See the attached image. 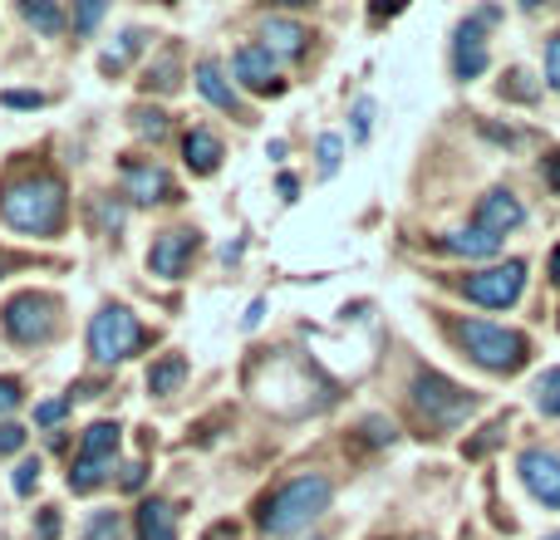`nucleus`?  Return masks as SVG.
<instances>
[{
	"mask_svg": "<svg viewBox=\"0 0 560 540\" xmlns=\"http://www.w3.org/2000/svg\"><path fill=\"white\" fill-rule=\"evenodd\" d=\"M0 216L5 226L25 236H55L65 226V183L55 173H30L0 192Z\"/></svg>",
	"mask_w": 560,
	"mask_h": 540,
	"instance_id": "obj_1",
	"label": "nucleus"
},
{
	"mask_svg": "<svg viewBox=\"0 0 560 540\" xmlns=\"http://www.w3.org/2000/svg\"><path fill=\"white\" fill-rule=\"evenodd\" d=\"M329 496H335L329 477H295V482H285L276 496H266L261 531L266 536H295V531H305V526L329 506Z\"/></svg>",
	"mask_w": 560,
	"mask_h": 540,
	"instance_id": "obj_2",
	"label": "nucleus"
},
{
	"mask_svg": "<svg viewBox=\"0 0 560 540\" xmlns=\"http://www.w3.org/2000/svg\"><path fill=\"white\" fill-rule=\"evenodd\" d=\"M453 334H457V344L467 349V359H477V364L492 368V374H512V368H522L526 354H532L526 334H516V329H506V325H492V319H457Z\"/></svg>",
	"mask_w": 560,
	"mask_h": 540,
	"instance_id": "obj_3",
	"label": "nucleus"
},
{
	"mask_svg": "<svg viewBox=\"0 0 560 540\" xmlns=\"http://www.w3.org/2000/svg\"><path fill=\"white\" fill-rule=\"evenodd\" d=\"M413 408L428 418V427H438V433H447V427H463L467 418H472L477 398L467 394L463 384H453V378L443 374H418L413 378Z\"/></svg>",
	"mask_w": 560,
	"mask_h": 540,
	"instance_id": "obj_4",
	"label": "nucleus"
},
{
	"mask_svg": "<svg viewBox=\"0 0 560 540\" xmlns=\"http://www.w3.org/2000/svg\"><path fill=\"white\" fill-rule=\"evenodd\" d=\"M143 344H148L143 325H138L133 309H124V305H104L94 315V325H89V354H94L98 364H124V359L138 354Z\"/></svg>",
	"mask_w": 560,
	"mask_h": 540,
	"instance_id": "obj_5",
	"label": "nucleus"
},
{
	"mask_svg": "<svg viewBox=\"0 0 560 540\" xmlns=\"http://www.w3.org/2000/svg\"><path fill=\"white\" fill-rule=\"evenodd\" d=\"M118 443H124V433H118V423H94L84 433V443H79V457H74V472H69V492H94L98 482H104L108 472H114V457H118Z\"/></svg>",
	"mask_w": 560,
	"mask_h": 540,
	"instance_id": "obj_6",
	"label": "nucleus"
},
{
	"mask_svg": "<svg viewBox=\"0 0 560 540\" xmlns=\"http://www.w3.org/2000/svg\"><path fill=\"white\" fill-rule=\"evenodd\" d=\"M522 285H526V261H502V266H487L477 275L463 280V295L472 305H487V309H506L522 300Z\"/></svg>",
	"mask_w": 560,
	"mask_h": 540,
	"instance_id": "obj_7",
	"label": "nucleus"
},
{
	"mask_svg": "<svg viewBox=\"0 0 560 540\" xmlns=\"http://www.w3.org/2000/svg\"><path fill=\"white\" fill-rule=\"evenodd\" d=\"M502 20V10H472L463 25L453 30V74L463 79H477L487 69V30Z\"/></svg>",
	"mask_w": 560,
	"mask_h": 540,
	"instance_id": "obj_8",
	"label": "nucleus"
},
{
	"mask_svg": "<svg viewBox=\"0 0 560 540\" xmlns=\"http://www.w3.org/2000/svg\"><path fill=\"white\" fill-rule=\"evenodd\" d=\"M55 300L49 295H15L5 305V334L20 344H45L55 334Z\"/></svg>",
	"mask_w": 560,
	"mask_h": 540,
	"instance_id": "obj_9",
	"label": "nucleus"
},
{
	"mask_svg": "<svg viewBox=\"0 0 560 540\" xmlns=\"http://www.w3.org/2000/svg\"><path fill=\"white\" fill-rule=\"evenodd\" d=\"M516 477L526 482V492L541 506H556L560 512V453H546V447H532V453L516 457Z\"/></svg>",
	"mask_w": 560,
	"mask_h": 540,
	"instance_id": "obj_10",
	"label": "nucleus"
},
{
	"mask_svg": "<svg viewBox=\"0 0 560 540\" xmlns=\"http://www.w3.org/2000/svg\"><path fill=\"white\" fill-rule=\"evenodd\" d=\"M124 197H133L138 207L177 202V187L158 163H124Z\"/></svg>",
	"mask_w": 560,
	"mask_h": 540,
	"instance_id": "obj_11",
	"label": "nucleus"
},
{
	"mask_svg": "<svg viewBox=\"0 0 560 540\" xmlns=\"http://www.w3.org/2000/svg\"><path fill=\"white\" fill-rule=\"evenodd\" d=\"M236 84L252 94H280V74H276V55L266 45H242L236 49Z\"/></svg>",
	"mask_w": 560,
	"mask_h": 540,
	"instance_id": "obj_12",
	"label": "nucleus"
},
{
	"mask_svg": "<svg viewBox=\"0 0 560 540\" xmlns=\"http://www.w3.org/2000/svg\"><path fill=\"white\" fill-rule=\"evenodd\" d=\"M197 256V232H163L153 242V251H148V266H153V275H163V280H177L187 270V261Z\"/></svg>",
	"mask_w": 560,
	"mask_h": 540,
	"instance_id": "obj_13",
	"label": "nucleus"
},
{
	"mask_svg": "<svg viewBox=\"0 0 560 540\" xmlns=\"http://www.w3.org/2000/svg\"><path fill=\"white\" fill-rule=\"evenodd\" d=\"M522 222H526V207L516 202L506 187H492V192L477 202V222L472 226H482L487 236H506V232H516Z\"/></svg>",
	"mask_w": 560,
	"mask_h": 540,
	"instance_id": "obj_14",
	"label": "nucleus"
},
{
	"mask_svg": "<svg viewBox=\"0 0 560 540\" xmlns=\"http://www.w3.org/2000/svg\"><path fill=\"white\" fill-rule=\"evenodd\" d=\"M197 89H202V98H207V104H217L222 114L246 118L242 94H236V84L222 74V64H217V59H202V64H197Z\"/></svg>",
	"mask_w": 560,
	"mask_h": 540,
	"instance_id": "obj_15",
	"label": "nucleus"
},
{
	"mask_svg": "<svg viewBox=\"0 0 560 540\" xmlns=\"http://www.w3.org/2000/svg\"><path fill=\"white\" fill-rule=\"evenodd\" d=\"M261 35H266V49L280 59H295V55H305V39H310V30L300 25V20H285V15H271L261 25Z\"/></svg>",
	"mask_w": 560,
	"mask_h": 540,
	"instance_id": "obj_16",
	"label": "nucleus"
},
{
	"mask_svg": "<svg viewBox=\"0 0 560 540\" xmlns=\"http://www.w3.org/2000/svg\"><path fill=\"white\" fill-rule=\"evenodd\" d=\"M183 157H187V167H192L197 177L217 173V167H222V138L207 133V128H192V133L183 138Z\"/></svg>",
	"mask_w": 560,
	"mask_h": 540,
	"instance_id": "obj_17",
	"label": "nucleus"
},
{
	"mask_svg": "<svg viewBox=\"0 0 560 540\" xmlns=\"http://www.w3.org/2000/svg\"><path fill=\"white\" fill-rule=\"evenodd\" d=\"M138 540H177V512L167 502L138 506Z\"/></svg>",
	"mask_w": 560,
	"mask_h": 540,
	"instance_id": "obj_18",
	"label": "nucleus"
},
{
	"mask_svg": "<svg viewBox=\"0 0 560 540\" xmlns=\"http://www.w3.org/2000/svg\"><path fill=\"white\" fill-rule=\"evenodd\" d=\"M443 251L482 261V256H497V251H502V236H487L482 226H467V232H447V236H443Z\"/></svg>",
	"mask_w": 560,
	"mask_h": 540,
	"instance_id": "obj_19",
	"label": "nucleus"
},
{
	"mask_svg": "<svg viewBox=\"0 0 560 540\" xmlns=\"http://www.w3.org/2000/svg\"><path fill=\"white\" fill-rule=\"evenodd\" d=\"M183 378H187V359L183 354H163L153 368H148V388H153V394H177Z\"/></svg>",
	"mask_w": 560,
	"mask_h": 540,
	"instance_id": "obj_20",
	"label": "nucleus"
},
{
	"mask_svg": "<svg viewBox=\"0 0 560 540\" xmlns=\"http://www.w3.org/2000/svg\"><path fill=\"white\" fill-rule=\"evenodd\" d=\"M143 45H148V35H143V30H124V35H118V45L108 49L104 59H98V64H104V74H118V69H124L128 59H133Z\"/></svg>",
	"mask_w": 560,
	"mask_h": 540,
	"instance_id": "obj_21",
	"label": "nucleus"
},
{
	"mask_svg": "<svg viewBox=\"0 0 560 540\" xmlns=\"http://www.w3.org/2000/svg\"><path fill=\"white\" fill-rule=\"evenodd\" d=\"M20 15H25L39 35H59V30H65V15H59L49 0H25V5H20Z\"/></svg>",
	"mask_w": 560,
	"mask_h": 540,
	"instance_id": "obj_22",
	"label": "nucleus"
},
{
	"mask_svg": "<svg viewBox=\"0 0 560 540\" xmlns=\"http://www.w3.org/2000/svg\"><path fill=\"white\" fill-rule=\"evenodd\" d=\"M536 408L560 418V368H546V374L536 378Z\"/></svg>",
	"mask_w": 560,
	"mask_h": 540,
	"instance_id": "obj_23",
	"label": "nucleus"
},
{
	"mask_svg": "<svg viewBox=\"0 0 560 540\" xmlns=\"http://www.w3.org/2000/svg\"><path fill=\"white\" fill-rule=\"evenodd\" d=\"M143 89H158V94H173V89H177V59H173V55H163V59H158V64L148 69Z\"/></svg>",
	"mask_w": 560,
	"mask_h": 540,
	"instance_id": "obj_24",
	"label": "nucleus"
},
{
	"mask_svg": "<svg viewBox=\"0 0 560 540\" xmlns=\"http://www.w3.org/2000/svg\"><path fill=\"white\" fill-rule=\"evenodd\" d=\"M124 536V521H118V512H98L94 521H89L84 540H118Z\"/></svg>",
	"mask_w": 560,
	"mask_h": 540,
	"instance_id": "obj_25",
	"label": "nucleus"
},
{
	"mask_svg": "<svg viewBox=\"0 0 560 540\" xmlns=\"http://www.w3.org/2000/svg\"><path fill=\"white\" fill-rule=\"evenodd\" d=\"M133 128H138V133H148V138H163L167 133V114H163V108H138Z\"/></svg>",
	"mask_w": 560,
	"mask_h": 540,
	"instance_id": "obj_26",
	"label": "nucleus"
},
{
	"mask_svg": "<svg viewBox=\"0 0 560 540\" xmlns=\"http://www.w3.org/2000/svg\"><path fill=\"white\" fill-rule=\"evenodd\" d=\"M502 94H506V98H526V104H532V98H536L532 74H522V69H512V74H506V84H502Z\"/></svg>",
	"mask_w": 560,
	"mask_h": 540,
	"instance_id": "obj_27",
	"label": "nucleus"
},
{
	"mask_svg": "<svg viewBox=\"0 0 560 540\" xmlns=\"http://www.w3.org/2000/svg\"><path fill=\"white\" fill-rule=\"evenodd\" d=\"M339 148H345V143H339L335 133H325V138H319V173H325V177L339 167Z\"/></svg>",
	"mask_w": 560,
	"mask_h": 540,
	"instance_id": "obj_28",
	"label": "nucleus"
},
{
	"mask_svg": "<svg viewBox=\"0 0 560 540\" xmlns=\"http://www.w3.org/2000/svg\"><path fill=\"white\" fill-rule=\"evenodd\" d=\"M94 212H98V226H104L108 236H114L118 226H124V207H118V202H108V197H104V202L94 207Z\"/></svg>",
	"mask_w": 560,
	"mask_h": 540,
	"instance_id": "obj_29",
	"label": "nucleus"
},
{
	"mask_svg": "<svg viewBox=\"0 0 560 540\" xmlns=\"http://www.w3.org/2000/svg\"><path fill=\"white\" fill-rule=\"evenodd\" d=\"M20 447H25V427H15V423H0V457L20 453Z\"/></svg>",
	"mask_w": 560,
	"mask_h": 540,
	"instance_id": "obj_30",
	"label": "nucleus"
},
{
	"mask_svg": "<svg viewBox=\"0 0 560 540\" xmlns=\"http://www.w3.org/2000/svg\"><path fill=\"white\" fill-rule=\"evenodd\" d=\"M35 486H39V462H20V467H15V492L30 496Z\"/></svg>",
	"mask_w": 560,
	"mask_h": 540,
	"instance_id": "obj_31",
	"label": "nucleus"
},
{
	"mask_svg": "<svg viewBox=\"0 0 560 540\" xmlns=\"http://www.w3.org/2000/svg\"><path fill=\"white\" fill-rule=\"evenodd\" d=\"M20 408V384L15 378H0V418H10Z\"/></svg>",
	"mask_w": 560,
	"mask_h": 540,
	"instance_id": "obj_32",
	"label": "nucleus"
},
{
	"mask_svg": "<svg viewBox=\"0 0 560 540\" xmlns=\"http://www.w3.org/2000/svg\"><path fill=\"white\" fill-rule=\"evenodd\" d=\"M98 20H104V5H98V0H89V5L74 10V30H94Z\"/></svg>",
	"mask_w": 560,
	"mask_h": 540,
	"instance_id": "obj_33",
	"label": "nucleus"
},
{
	"mask_svg": "<svg viewBox=\"0 0 560 540\" xmlns=\"http://www.w3.org/2000/svg\"><path fill=\"white\" fill-rule=\"evenodd\" d=\"M546 84L560 89V35L546 45Z\"/></svg>",
	"mask_w": 560,
	"mask_h": 540,
	"instance_id": "obj_34",
	"label": "nucleus"
},
{
	"mask_svg": "<svg viewBox=\"0 0 560 540\" xmlns=\"http://www.w3.org/2000/svg\"><path fill=\"white\" fill-rule=\"evenodd\" d=\"M65 408H69V403H65V398H55V403H39V408H35V423L55 427V423H59V418H65Z\"/></svg>",
	"mask_w": 560,
	"mask_h": 540,
	"instance_id": "obj_35",
	"label": "nucleus"
},
{
	"mask_svg": "<svg viewBox=\"0 0 560 540\" xmlns=\"http://www.w3.org/2000/svg\"><path fill=\"white\" fill-rule=\"evenodd\" d=\"M369 124H374V104H369V98H359V104H354V138H369Z\"/></svg>",
	"mask_w": 560,
	"mask_h": 540,
	"instance_id": "obj_36",
	"label": "nucleus"
},
{
	"mask_svg": "<svg viewBox=\"0 0 560 540\" xmlns=\"http://www.w3.org/2000/svg\"><path fill=\"white\" fill-rule=\"evenodd\" d=\"M39 540H59V512H39Z\"/></svg>",
	"mask_w": 560,
	"mask_h": 540,
	"instance_id": "obj_37",
	"label": "nucleus"
},
{
	"mask_svg": "<svg viewBox=\"0 0 560 540\" xmlns=\"http://www.w3.org/2000/svg\"><path fill=\"white\" fill-rule=\"evenodd\" d=\"M143 486V462H128L124 467V492H138Z\"/></svg>",
	"mask_w": 560,
	"mask_h": 540,
	"instance_id": "obj_38",
	"label": "nucleus"
},
{
	"mask_svg": "<svg viewBox=\"0 0 560 540\" xmlns=\"http://www.w3.org/2000/svg\"><path fill=\"white\" fill-rule=\"evenodd\" d=\"M5 104L10 108H39L45 98H39V94H5Z\"/></svg>",
	"mask_w": 560,
	"mask_h": 540,
	"instance_id": "obj_39",
	"label": "nucleus"
},
{
	"mask_svg": "<svg viewBox=\"0 0 560 540\" xmlns=\"http://www.w3.org/2000/svg\"><path fill=\"white\" fill-rule=\"evenodd\" d=\"M546 183H551V187H556V192H560V153L551 157V163H546Z\"/></svg>",
	"mask_w": 560,
	"mask_h": 540,
	"instance_id": "obj_40",
	"label": "nucleus"
},
{
	"mask_svg": "<svg viewBox=\"0 0 560 540\" xmlns=\"http://www.w3.org/2000/svg\"><path fill=\"white\" fill-rule=\"evenodd\" d=\"M261 315H266V305H261V300H256V305L246 309V329H256V325H261Z\"/></svg>",
	"mask_w": 560,
	"mask_h": 540,
	"instance_id": "obj_41",
	"label": "nucleus"
},
{
	"mask_svg": "<svg viewBox=\"0 0 560 540\" xmlns=\"http://www.w3.org/2000/svg\"><path fill=\"white\" fill-rule=\"evenodd\" d=\"M551 280H556V285H560V246H556V251H551Z\"/></svg>",
	"mask_w": 560,
	"mask_h": 540,
	"instance_id": "obj_42",
	"label": "nucleus"
},
{
	"mask_svg": "<svg viewBox=\"0 0 560 540\" xmlns=\"http://www.w3.org/2000/svg\"><path fill=\"white\" fill-rule=\"evenodd\" d=\"M5 266H10V256H5V251H0V270H5Z\"/></svg>",
	"mask_w": 560,
	"mask_h": 540,
	"instance_id": "obj_43",
	"label": "nucleus"
},
{
	"mask_svg": "<svg viewBox=\"0 0 560 540\" xmlns=\"http://www.w3.org/2000/svg\"><path fill=\"white\" fill-rule=\"evenodd\" d=\"M546 540H560V531H556V536H546Z\"/></svg>",
	"mask_w": 560,
	"mask_h": 540,
	"instance_id": "obj_44",
	"label": "nucleus"
}]
</instances>
